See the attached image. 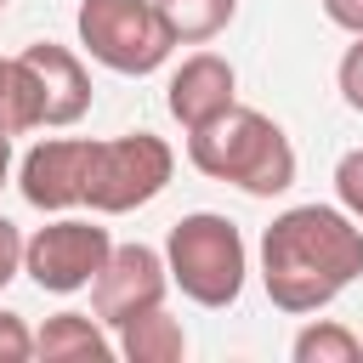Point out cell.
I'll use <instances>...</instances> for the list:
<instances>
[{
  "instance_id": "6da1fadb",
  "label": "cell",
  "mask_w": 363,
  "mask_h": 363,
  "mask_svg": "<svg viewBox=\"0 0 363 363\" xmlns=\"http://www.w3.org/2000/svg\"><path fill=\"white\" fill-rule=\"evenodd\" d=\"M357 278H363V227L340 204H289L261 233V284L267 301L289 318L323 312Z\"/></svg>"
},
{
  "instance_id": "7a4b0ae2",
  "label": "cell",
  "mask_w": 363,
  "mask_h": 363,
  "mask_svg": "<svg viewBox=\"0 0 363 363\" xmlns=\"http://www.w3.org/2000/svg\"><path fill=\"white\" fill-rule=\"evenodd\" d=\"M187 159L199 176L227 182L250 199H272V193L295 187V147H289L284 125L244 102H233L210 125L187 130Z\"/></svg>"
},
{
  "instance_id": "3957f363",
  "label": "cell",
  "mask_w": 363,
  "mask_h": 363,
  "mask_svg": "<svg viewBox=\"0 0 363 363\" xmlns=\"http://www.w3.org/2000/svg\"><path fill=\"white\" fill-rule=\"evenodd\" d=\"M85 108H91V74L68 45L40 40V45H23L11 57V79H6V102H0L6 136L79 125Z\"/></svg>"
},
{
  "instance_id": "277c9868",
  "label": "cell",
  "mask_w": 363,
  "mask_h": 363,
  "mask_svg": "<svg viewBox=\"0 0 363 363\" xmlns=\"http://www.w3.org/2000/svg\"><path fill=\"white\" fill-rule=\"evenodd\" d=\"M164 272L193 306H210V312L233 306L244 295V272H250V250H244L238 221H227L216 210L182 216L164 238Z\"/></svg>"
},
{
  "instance_id": "5b68a950",
  "label": "cell",
  "mask_w": 363,
  "mask_h": 363,
  "mask_svg": "<svg viewBox=\"0 0 363 363\" xmlns=\"http://www.w3.org/2000/svg\"><path fill=\"white\" fill-rule=\"evenodd\" d=\"M176 176V153L153 130H125L108 142H91L85 159V204L91 216H130L153 204Z\"/></svg>"
},
{
  "instance_id": "8992f818",
  "label": "cell",
  "mask_w": 363,
  "mask_h": 363,
  "mask_svg": "<svg viewBox=\"0 0 363 363\" xmlns=\"http://www.w3.org/2000/svg\"><path fill=\"white\" fill-rule=\"evenodd\" d=\"M74 28H79V45L91 51V62H102L113 74H153L176 51L153 0H79Z\"/></svg>"
},
{
  "instance_id": "52a82bcc",
  "label": "cell",
  "mask_w": 363,
  "mask_h": 363,
  "mask_svg": "<svg viewBox=\"0 0 363 363\" xmlns=\"http://www.w3.org/2000/svg\"><path fill=\"white\" fill-rule=\"evenodd\" d=\"M108 250H113L108 227L62 210L57 221H45V227H34V233L23 238V272H28L34 289H45V295H79V289H91V278L102 272Z\"/></svg>"
},
{
  "instance_id": "ba28073f",
  "label": "cell",
  "mask_w": 363,
  "mask_h": 363,
  "mask_svg": "<svg viewBox=\"0 0 363 363\" xmlns=\"http://www.w3.org/2000/svg\"><path fill=\"white\" fill-rule=\"evenodd\" d=\"M164 289H170L164 250H153V244H113L102 272L91 278V312L108 329H119V323L164 306Z\"/></svg>"
},
{
  "instance_id": "9c48e42d",
  "label": "cell",
  "mask_w": 363,
  "mask_h": 363,
  "mask_svg": "<svg viewBox=\"0 0 363 363\" xmlns=\"http://www.w3.org/2000/svg\"><path fill=\"white\" fill-rule=\"evenodd\" d=\"M85 159H91V136H40L17 164V193L45 216L85 204Z\"/></svg>"
},
{
  "instance_id": "30bf717a",
  "label": "cell",
  "mask_w": 363,
  "mask_h": 363,
  "mask_svg": "<svg viewBox=\"0 0 363 363\" xmlns=\"http://www.w3.org/2000/svg\"><path fill=\"white\" fill-rule=\"evenodd\" d=\"M233 102H238V74H233V62L216 57V51L182 57V68H170V79H164V108H170V119H176L182 130L210 125V119L227 113Z\"/></svg>"
},
{
  "instance_id": "8fae6325",
  "label": "cell",
  "mask_w": 363,
  "mask_h": 363,
  "mask_svg": "<svg viewBox=\"0 0 363 363\" xmlns=\"http://www.w3.org/2000/svg\"><path fill=\"white\" fill-rule=\"evenodd\" d=\"M34 357L40 363H108L113 357V340H108V323L91 318V312H57L34 329Z\"/></svg>"
},
{
  "instance_id": "7c38bea8",
  "label": "cell",
  "mask_w": 363,
  "mask_h": 363,
  "mask_svg": "<svg viewBox=\"0 0 363 363\" xmlns=\"http://www.w3.org/2000/svg\"><path fill=\"white\" fill-rule=\"evenodd\" d=\"M113 352H119L125 363H182V357H187V329H182L164 306H153V312L119 323Z\"/></svg>"
},
{
  "instance_id": "4fadbf2b",
  "label": "cell",
  "mask_w": 363,
  "mask_h": 363,
  "mask_svg": "<svg viewBox=\"0 0 363 363\" xmlns=\"http://www.w3.org/2000/svg\"><path fill=\"white\" fill-rule=\"evenodd\" d=\"M153 6H159V17H164V28H170L176 45L216 40L233 23V11H238V0H153Z\"/></svg>"
},
{
  "instance_id": "5bb4252c",
  "label": "cell",
  "mask_w": 363,
  "mask_h": 363,
  "mask_svg": "<svg viewBox=\"0 0 363 363\" xmlns=\"http://www.w3.org/2000/svg\"><path fill=\"white\" fill-rule=\"evenodd\" d=\"M295 363H357L363 357V340L346 329V323H335V318H312L301 335H295Z\"/></svg>"
},
{
  "instance_id": "9a60e30c",
  "label": "cell",
  "mask_w": 363,
  "mask_h": 363,
  "mask_svg": "<svg viewBox=\"0 0 363 363\" xmlns=\"http://www.w3.org/2000/svg\"><path fill=\"white\" fill-rule=\"evenodd\" d=\"M335 199H340V210L363 227V147L340 153V164H335Z\"/></svg>"
},
{
  "instance_id": "2e32d148",
  "label": "cell",
  "mask_w": 363,
  "mask_h": 363,
  "mask_svg": "<svg viewBox=\"0 0 363 363\" xmlns=\"http://www.w3.org/2000/svg\"><path fill=\"white\" fill-rule=\"evenodd\" d=\"M335 79H340L346 108H352V113H363V34H352V45H346V57H340Z\"/></svg>"
},
{
  "instance_id": "e0dca14e",
  "label": "cell",
  "mask_w": 363,
  "mask_h": 363,
  "mask_svg": "<svg viewBox=\"0 0 363 363\" xmlns=\"http://www.w3.org/2000/svg\"><path fill=\"white\" fill-rule=\"evenodd\" d=\"M34 357V329L17 312H0V363H23Z\"/></svg>"
},
{
  "instance_id": "ac0fdd59",
  "label": "cell",
  "mask_w": 363,
  "mask_h": 363,
  "mask_svg": "<svg viewBox=\"0 0 363 363\" xmlns=\"http://www.w3.org/2000/svg\"><path fill=\"white\" fill-rule=\"evenodd\" d=\"M17 272H23V233H17V221L0 216V289H6Z\"/></svg>"
},
{
  "instance_id": "d6986e66",
  "label": "cell",
  "mask_w": 363,
  "mask_h": 363,
  "mask_svg": "<svg viewBox=\"0 0 363 363\" xmlns=\"http://www.w3.org/2000/svg\"><path fill=\"white\" fill-rule=\"evenodd\" d=\"M323 17L346 34H363V0H323Z\"/></svg>"
},
{
  "instance_id": "ffe728a7",
  "label": "cell",
  "mask_w": 363,
  "mask_h": 363,
  "mask_svg": "<svg viewBox=\"0 0 363 363\" xmlns=\"http://www.w3.org/2000/svg\"><path fill=\"white\" fill-rule=\"evenodd\" d=\"M6 176H11V136L0 130V187H6Z\"/></svg>"
},
{
  "instance_id": "44dd1931",
  "label": "cell",
  "mask_w": 363,
  "mask_h": 363,
  "mask_svg": "<svg viewBox=\"0 0 363 363\" xmlns=\"http://www.w3.org/2000/svg\"><path fill=\"white\" fill-rule=\"evenodd\" d=\"M6 79H11V57H0V102H6Z\"/></svg>"
},
{
  "instance_id": "7402d4cb",
  "label": "cell",
  "mask_w": 363,
  "mask_h": 363,
  "mask_svg": "<svg viewBox=\"0 0 363 363\" xmlns=\"http://www.w3.org/2000/svg\"><path fill=\"white\" fill-rule=\"evenodd\" d=\"M0 11H6V0H0Z\"/></svg>"
}]
</instances>
